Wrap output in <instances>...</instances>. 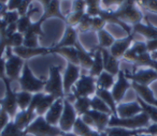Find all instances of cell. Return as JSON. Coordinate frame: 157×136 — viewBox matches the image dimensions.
Segmentation results:
<instances>
[{"label":"cell","mask_w":157,"mask_h":136,"mask_svg":"<svg viewBox=\"0 0 157 136\" xmlns=\"http://www.w3.org/2000/svg\"><path fill=\"white\" fill-rule=\"evenodd\" d=\"M28 135L33 136H63V132L58 125H52L45 120L44 116H38L25 130Z\"/></svg>","instance_id":"5"},{"label":"cell","mask_w":157,"mask_h":136,"mask_svg":"<svg viewBox=\"0 0 157 136\" xmlns=\"http://www.w3.org/2000/svg\"><path fill=\"white\" fill-rule=\"evenodd\" d=\"M74 47L78 50V61H80V67L84 68V69H87L90 71V69L93 65V61H94V53L95 50H93L92 52H87L85 48L83 47L80 41H78V43L75 44Z\"/></svg>","instance_id":"24"},{"label":"cell","mask_w":157,"mask_h":136,"mask_svg":"<svg viewBox=\"0 0 157 136\" xmlns=\"http://www.w3.org/2000/svg\"><path fill=\"white\" fill-rule=\"evenodd\" d=\"M132 32L133 33H139L142 37H144L145 39L153 40L157 39V28H155L154 26L150 24V23H146V24H136L132 26Z\"/></svg>","instance_id":"25"},{"label":"cell","mask_w":157,"mask_h":136,"mask_svg":"<svg viewBox=\"0 0 157 136\" xmlns=\"http://www.w3.org/2000/svg\"><path fill=\"white\" fill-rule=\"evenodd\" d=\"M5 84V97L3 99L0 100V107L5 109L9 114V116L12 119L16 116L18 112V106L17 101H16V92L12 89L11 87V80L8 77H5L2 79Z\"/></svg>","instance_id":"8"},{"label":"cell","mask_w":157,"mask_h":136,"mask_svg":"<svg viewBox=\"0 0 157 136\" xmlns=\"http://www.w3.org/2000/svg\"><path fill=\"white\" fill-rule=\"evenodd\" d=\"M52 17H57L60 18L61 20L66 22V16L63 14V12L60 11V1L59 0H52L51 3L48 7L44 9L43 14L40 17V20H42L43 22H45L46 20Z\"/></svg>","instance_id":"22"},{"label":"cell","mask_w":157,"mask_h":136,"mask_svg":"<svg viewBox=\"0 0 157 136\" xmlns=\"http://www.w3.org/2000/svg\"><path fill=\"white\" fill-rule=\"evenodd\" d=\"M5 77H7L6 75V59L0 58V79H3Z\"/></svg>","instance_id":"54"},{"label":"cell","mask_w":157,"mask_h":136,"mask_svg":"<svg viewBox=\"0 0 157 136\" xmlns=\"http://www.w3.org/2000/svg\"><path fill=\"white\" fill-rule=\"evenodd\" d=\"M61 68L59 65H50L48 68V78L46 79L44 92L54 95L56 99H65L63 91V82L60 75Z\"/></svg>","instance_id":"3"},{"label":"cell","mask_w":157,"mask_h":136,"mask_svg":"<svg viewBox=\"0 0 157 136\" xmlns=\"http://www.w3.org/2000/svg\"><path fill=\"white\" fill-rule=\"evenodd\" d=\"M146 43V48H147V52L150 53H154L157 52V39H153V40H148L145 42Z\"/></svg>","instance_id":"51"},{"label":"cell","mask_w":157,"mask_h":136,"mask_svg":"<svg viewBox=\"0 0 157 136\" xmlns=\"http://www.w3.org/2000/svg\"><path fill=\"white\" fill-rule=\"evenodd\" d=\"M31 3H33V0H23L20 8L17 9V12H18V14H20V16L27 15V12H28L29 7L31 6Z\"/></svg>","instance_id":"49"},{"label":"cell","mask_w":157,"mask_h":136,"mask_svg":"<svg viewBox=\"0 0 157 136\" xmlns=\"http://www.w3.org/2000/svg\"><path fill=\"white\" fill-rule=\"evenodd\" d=\"M78 41V30L74 27L67 25L65 29V32L61 38V40L54 46V47H74Z\"/></svg>","instance_id":"18"},{"label":"cell","mask_w":157,"mask_h":136,"mask_svg":"<svg viewBox=\"0 0 157 136\" xmlns=\"http://www.w3.org/2000/svg\"><path fill=\"white\" fill-rule=\"evenodd\" d=\"M43 20H38L37 22H33L31 26L29 27L28 31H27L25 35H37V37H44L45 33L43 32L42 30V24H43Z\"/></svg>","instance_id":"41"},{"label":"cell","mask_w":157,"mask_h":136,"mask_svg":"<svg viewBox=\"0 0 157 136\" xmlns=\"http://www.w3.org/2000/svg\"><path fill=\"white\" fill-rule=\"evenodd\" d=\"M31 24H33V22H31L30 16H28V15L21 16V17L18 18L17 23H16V25H17V31L20 33H22V35H25V33L28 31Z\"/></svg>","instance_id":"39"},{"label":"cell","mask_w":157,"mask_h":136,"mask_svg":"<svg viewBox=\"0 0 157 136\" xmlns=\"http://www.w3.org/2000/svg\"><path fill=\"white\" fill-rule=\"evenodd\" d=\"M33 94L28 91H18L16 92V101H17V106L20 110H26L29 107L33 100Z\"/></svg>","instance_id":"34"},{"label":"cell","mask_w":157,"mask_h":136,"mask_svg":"<svg viewBox=\"0 0 157 136\" xmlns=\"http://www.w3.org/2000/svg\"><path fill=\"white\" fill-rule=\"evenodd\" d=\"M63 110V99H56L55 102L52 104L50 109L48 110L44 118L50 124L52 125H58L59 120H60L61 114Z\"/></svg>","instance_id":"17"},{"label":"cell","mask_w":157,"mask_h":136,"mask_svg":"<svg viewBox=\"0 0 157 136\" xmlns=\"http://www.w3.org/2000/svg\"><path fill=\"white\" fill-rule=\"evenodd\" d=\"M23 0H9L7 3L8 11H17Z\"/></svg>","instance_id":"50"},{"label":"cell","mask_w":157,"mask_h":136,"mask_svg":"<svg viewBox=\"0 0 157 136\" xmlns=\"http://www.w3.org/2000/svg\"><path fill=\"white\" fill-rule=\"evenodd\" d=\"M59 1H60V0H59Z\"/></svg>","instance_id":"62"},{"label":"cell","mask_w":157,"mask_h":136,"mask_svg":"<svg viewBox=\"0 0 157 136\" xmlns=\"http://www.w3.org/2000/svg\"><path fill=\"white\" fill-rule=\"evenodd\" d=\"M33 1H37V2H39L40 5L43 7V9H45V8L51 3V1H52V0H33Z\"/></svg>","instance_id":"56"},{"label":"cell","mask_w":157,"mask_h":136,"mask_svg":"<svg viewBox=\"0 0 157 136\" xmlns=\"http://www.w3.org/2000/svg\"><path fill=\"white\" fill-rule=\"evenodd\" d=\"M93 136H107V133H105V132H98V131H95V133L93 134Z\"/></svg>","instance_id":"57"},{"label":"cell","mask_w":157,"mask_h":136,"mask_svg":"<svg viewBox=\"0 0 157 136\" xmlns=\"http://www.w3.org/2000/svg\"><path fill=\"white\" fill-rule=\"evenodd\" d=\"M131 87L135 89V91L137 92L138 97L140 99L143 100L145 103L157 107V99L155 97L154 93L150 89V87L144 86V85H139L137 83H131Z\"/></svg>","instance_id":"19"},{"label":"cell","mask_w":157,"mask_h":136,"mask_svg":"<svg viewBox=\"0 0 157 136\" xmlns=\"http://www.w3.org/2000/svg\"><path fill=\"white\" fill-rule=\"evenodd\" d=\"M38 116L36 115V112H31V110H29V109H26V110H20L12 120H13V122L15 123V125L18 129L25 131V130L28 127V125L30 124Z\"/></svg>","instance_id":"21"},{"label":"cell","mask_w":157,"mask_h":136,"mask_svg":"<svg viewBox=\"0 0 157 136\" xmlns=\"http://www.w3.org/2000/svg\"><path fill=\"white\" fill-rule=\"evenodd\" d=\"M97 35H98V42H99L98 47L99 48H107V50H109V48L113 45L114 42H115V39H114L113 35H112L109 31L105 30V29H102V30L98 31Z\"/></svg>","instance_id":"33"},{"label":"cell","mask_w":157,"mask_h":136,"mask_svg":"<svg viewBox=\"0 0 157 136\" xmlns=\"http://www.w3.org/2000/svg\"><path fill=\"white\" fill-rule=\"evenodd\" d=\"M24 43V35L17 32H15L14 35H12L11 37L7 38V46L8 47L15 48L18 46H22Z\"/></svg>","instance_id":"40"},{"label":"cell","mask_w":157,"mask_h":136,"mask_svg":"<svg viewBox=\"0 0 157 136\" xmlns=\"http://www.w3.org/2000/svg\"><path fill=\"white\" fill-rule=\"evenodd\" d=\"M8 12V7L6 3L0 2V18H2L3 15Z\"/></svg>","instance_id":"55"},{"label":"cell","mask_w":157,"mask_h":136,"mask_svg":"<svg viewBox=\"0 0 157 136\" xmlns=\"http://www.w3.org/2000/svg\"><path fill=\"white\" fill-rule=\"evenodd\" d=\"M107 136H137L138 134L144 133V129L140 130H128L125 127H107Z\"/></svg>","instance_id":"28"},{"label":"cell","mask_w":157,"mask_h":136,"mask_svg":"<svg viewBox=\"0 0 157 136\" xmlns=\"http://www.w3.org/2000/svg\"><path fill=\"white\" fill-rule=\"evenodd\" d=\"M86 1L85 0H72V12H85Z\"/></svg>","instance_id":"48"},{"label":"cell","mask_w":157,"mask_h":136,"mask_svg":"<svg viewBox=\"0 0 157 136\" xmlns=\"http://www.w3.org/2000/svg\"><path fill=\"white\" fill-rule=\"evenodd\" d=\"M150 125V118L145 112H140L139 115L130 118H120L117 116H111L108 127H125L128 130L146 129Z\"/></svg>","instance_id":"2"},{"label":"cell","mask_w":157,"mask_h":136,"mask_svg":"<svg viewBox=\"0 0 157 136\" xmlns=\"http://www.w3.org/2000/svg\"><path fill=\"white\" fill-rule=\"evenodd\" d=\"M145 9L151 12L157 13V0H146Z\"/></svg>","instance_id":"52"},{"label":"cell","mask_w":157,"mask_h":136,"mask_svg":"<svg viewBox=\"0 0 157 136\" xmlns=\"http://www.w3.org/2000/svg\"><path fill=\"white\" fill-rule=\"evenodd\" d=\"M6 75L10 80H18L22 74L23 68L25 64V60H23L21 57L16 56L13 53V48L7 47L6 50Z\"/></svg>","instance_id":"7"},{"label":"cell","mask_w":157,"mask_h":136,"mask_svg":"<svg viewBox=\"0 0 157 136\" xmlns=\"http://www.w3.org/2000/svg\"><path fill=\"white\" fill-rule=\"evenodd\" d=\"M0 136H28V134L23 130L18 129L13 122V120H11L3 129V131L0 133Z\"/></svg>","instance_id":"36"},{"label":"cell","mask_w":157,"mask_h":136,"mask_svg":"<svg viewBox=\"0 0 157 136\" xmlns=\"http://www.w3.org/2000/svg\"><path fill=\"white\" fill-rule=\"evenodd\" d=\"M51 54L60 55L67 60V62L80 65L78 50L75 47H51Z\"/></svg>","instance_id":"23"},{"label":"cell","mask_w":157,"mask_h":136,"mask_svg":"<svg viewBox=\"0 0 157 136\" xmlns=\"http://www.w3.org/2000/svg\"><path fill=\"white\" fill-rule=\"evenodd\" d=\"M151 56H152V59H154V60H157V52L151 53Z\"/></svg>","instance_id":"60"},{"label":"cell","mask_w":157,"mask_h":136,"mask_svg":"<svg viewBox=\"0 0 157 136\" xmlns=\"http://www.w3.org/2000/svg\"><path fill=\"white\" fill-rule=\"evenodd\" d=\"M13 53L16 56L21 57L23 60L27 61L28 59L37 56H45V55L51 54V47H26L22 45L18 47L13 48Z\"/></svg>","instance_id":"13"},{"label":"cell","mask_w":157,"mask_h":136,"mask_svg":"<svg viewBox=\"0 0 157 136\" xmlns=\"http://www.w3.org/2000/svg\"><path fill=\"white\" fill-rule=\"evenodd\" d=\"M20 14H18L17 11H8L7 13L3 15L2 20L7 23L8 25H11V24H15L17 23L18 18H20Z\"/></svg>","instance_id":"45"},{"label":"cell","mask_w":157,"mask_h":136,"mask_svg":"<svg viewBox=\"0 0 157 136\" xmlns=\"http://www.w3.org/2000/svg\"><path fill=\"white\" fill-rule=\"evenodd\" d=\"M63 136H78V135L74 134L73 132H68V133H63Z\"/></svg>","instance_id":"59"},{"label":"cell","mask_w":157,"mask_h":136,"mask_svg":"<svg viewBox=\"0 0 157 136\" xmlns=\"http://www.w3.org/2000/svg\"><path fill=\"white\" fill-rule=\"evenodd\" d=\"M97 83V88L105 89V90H110L115 84V76L112 74L108 73V72L103 71L98 77L96 78Z\"/></svg>","instance_id":"30"},{"label":"cell","mask_w":157,"mask_h":136,"mask_svg":"<svg viewBox=\"0 0 157 136\" xmlns=\"http://www.w3.org/2000/svg\"><path fill=\"white\" fill-rule=\"evenodd\" d=\"M87 114L90 115V118H92L93 123H94L95 131L105 132V129L108 127V124H109L111 115H108V114H105V112H97V110H93V109H90Z\"/></svg>","instance_id":"20"},{"label":"cell","mask_w":157,"mask_h":136,"mask_svg":"<svg viewBox=\"0 0 157 136\" xmlns=\"http://www.w3.org/2000/svg\"><path fill=\"white\" fill-rule=\"evenodd\" d=\"M96 95L99 97L108 106L110 107V109L112 110V116H116V107H117V103L114 100L113 95H112L111 91L110 90H105V89H100L97 88L96 91Z\"/></svg>","instance_id":"27"},{"label":"cell","mask_w":157,"mask_h":136,"mask_svg":"<svg viewBox=\"0 0 157 136\" xmlns=\"http://www.w3.org/2000/svg\"><path fill=\"white\" fill-rule=\"evenodd\" d=\"M125 76L127 77V79L131 80L132 83L148 86L151 83L157 79V72L152 68H147V69H140L138 71L132 72V73L125 72Z\"/></svg>","instance_id":"11"},{"label":"cell","mask_w":157,"mask_h":136,"mask_svg":"<svg viewBox=\"0 0 157 136\" xmlns=\"http://www.w3.org/2000/svg\"><path fill=\"white\" fill-rule=\"evenodd\" d=\"M151 68L154 69L155 71L157 72V60H154V59H153V63H152V65H151Z\"/></svg>","instance_id":"58"},{"label":"cell","mask_w":157,"mask_h":136,"mask_svg":"<svg viewBox=\"0 0 157 136\" xmlns=\"http://www.w3.org/2000/svg\"><path fill=\"white\" fill-rule=\"evenodd\" d=\"M96 78L90 75H81L72 88V95L76 97H92L96 94Z\"/></svg>","instance_id":"6"},{"label":"cell","mask_w":157,"mask_h":136,"mask_svg":"<svg viewBox=\"0 0 157 136\" xmlns=\"http://www.w3.org/2000/svg\"><path fill=\"white\" fill-rule=\"evenodd\" d=\"M80 76H81V67L73 64V63L67 62V67H66L65 73H63V91H65L66 97L71 94L72 88L75 85V83L78 80Z\"/></svg>","instance_id":"10"},{"label":"cell","mask_w":157,"mask_h":136,"mask_svg":"<svg viewBox=\"0 0 157 136\" xmlns=\"http://www.w3.org/2000/svg\"><path fill=\"white\" fill-rule=\"evenodd\" d=\"M8 1H9V0H0V2L6 3V5H7V3H8Z\"/></svg>","instance_id":"61"},{"label":"cell","mask_w":157,"mask_h":136,"mask_svg":"<svg viewBox=\"0 0 157 136\" xmlns=\"http://www.w3.org/2000/svg\"><path fill=\"white\" fill-rule=\"evenodd\" d=\"M105 20H103L102 17H100V16H95V17L92 18V31H96V32H98V31L102 30V29H105Z\"/></svg>","instance_id":"44"},{"label":"cell","mask_w":157,"mask_h":136,"mask_svg":"<svg viewBox=\"0 0 157 136\" xmlns=\"http://www.w3.org/2000/svg\"><path fill=\"white\" fill-rule=\"evenodd\" d=\"M130 87L131 84L129 82V79H127V77L125 76V72L123 70H121L117 74V79L115 80V84L111 89V93L116 103L122 102V100L124 99V95L126 94L127 90Z\"/></svg>","instance_id":"12"},{"label":"cell","mask_w":157,"mask_h":136,"mask_svg":"<svg viewBox=\"0 0 157 136\" xmlns=\"http://www.w3.org/2000/svg\"><path fill=\"white\" fill-rule=\"evenodd\" d=\"M144 133L157 136V123H153V124L148 125L146 129H144Z\"/></svg>","instance_id":"53"},{"label":"cell","mask_w":157,"mask_h":136,"mask_svg":"<svg viewBox=\"0 0 157 136\" xmlns=\"http://www.w3.org/2000/svg\"><path fill=\"white\" fill-rule=\"evenodd\" d=\"M137 101H138V103L140 104V106L142 107V112L147 115L150 120H152L154 123H157V107L145 103V102L140 99L139 97H137Z\"/></svg>","instance_id":"37"},{"label":"cell","mask_w":157,"mask_h":136,"mask_svg":"<svg viewBox=\"0 0 157 136\" xmlns=\"http://www.w3.org/2000/svg\"><path fill=\"white\" fill-rule=\"evenodd\" d=\"M142 112V107L138 101L129 103H118L116 107V116L120 118H130Z\"/></svg>","instance_id":"15"},{"label":"cell","mask_w":157,"mask_h":136,"mask_svg":"<svg viewBox=\"0 0 157 136\" xmlns=\"http://www.w3.org/2000/svg\"><path fill=\"white\" fill-rule=\"evenodd\" d=\"M38 38L37 35H24V43L23 45L26 46V47H40L39 46V42H38Z\"/></svg>","instance_id":"43"},{"label":"cell","mask_w":157,"mask_h":136,"mask_svg":"<svg viewBox=\"0 0 157 136\" xmlns=\"http://www.w3.org/2000/svg\"><path fill=\"white\" fill-rule=\"evenodd\" d=\"M135 39V33H131L128 35L126 38L121 40H115V42L113 43V45L109 48L110 53H111L112 56H114L116 59L120 60L121 58H123V56L125 55V53L130 48L131 44Z\"/></svg>","instance_id":"14"},{"label":"cell","mask_w":157,"mask_h":136,"mask_svg":"<svg viewBox=\"0 0 157 136\" xmlns=\"http://www.w3.org/2000/svg\"><path fill=\"white\" fill-rule=\"evenodd\" d=\"M11 120L12 118L9 116V114L5 109H2V108L0 107V133L3 131V129L7 127L8 123Z\"/></svg>","instance_id":"47"},{"label":"cell","mask_w":157,"mask_h":136,"mask_svg":"<svg viewBox=\"0 0 157 136\" xmlns=\"http://www.w3.org/2000/svg\"><path fill=\"white\" fill-rule=\"evenodd\" d=\"M55 100H56V97L54 95L44 93V95L40 100L39 104H38L37 108H36V115L37 116H44L48 112V110L50 109L52 104L55 102Z\"/></svg>","instance_id":"29"},{"label":"cell","mask_w":157,"mask_h":136,"mask_svg":"<svg viewBox=\"0 0 157 136\" xmlns=\"http://www.w3.org/2000/svg\"><path fill=\"white\" fill-rule=\"evenodd\" d=\"M90 107H92L93 110H97V112H105V114L108 115H113L112 114V110L110 109V107L100 99L99 97H97L96 94L93 95L90 97Z\"/></svg>","instance_id":"35"},{"label":"cell","mask_w":157,"mask_h":136,"mask_svg":"<svg viewBox=\"0 0 157 136\" xmlns=\"http://www.w3.org/2000/svg\"><path fill=\"white\" fill-rule=\"evenodd\" d=\"M99 48V47H98ZM101 54H102V60H103V69L105 72L112 74V75H117L120 69V60L116 59L114 56H112L111 53L107 48H100Z\"/></svg>","instance_id":"16"},{"label":"cell","mask_w":157,"mask_h":136,"mask_svg":"<svg viewBox=\"0 0 157 136\" xmlns=\"http://www.w3.org/2000/svg\"><path fill=\"white\" fill-rule=\"evenodd\" d=\"M112 12L116 17L120 18L122 22L130 25L131 27L136 24L142 23L143 20V13L140 8L136 5L135 0H126L121 7Z\"/></svg>","instance_id":"1"},{"label":"cell","mask_w":157,"mask_h":136,"mask_svg":"<svg viewBox=\"0 0 157 136\" xmlns=\"http://www.w3.org/2000/svg\"><path fill=\"white\" fill-rule=\"evenodd\" d=\"M85 14V12H71L68 15H66V25H69L72 27H78V23L81 22L82 17Z\"/></svg>","instance_id":"38"},{"label":"cell","mask_w":157,"mask_h":136,"mask_svg":"<svg viewBox=\"0 0 157 136\" xmlns=\"http://www.w3.org/2000/svg\"><path fill=\"white\" fill-rule=\"evenodd\" d=\"M78 114H76L75 109H74L73 104L71 101L65 97L63 99V110L61 114L60 120H59L58 127L63 133H68V132H72L75 123L76 119H78Z\"/></svg>","instance_id":"9"},{"label":"cell","mask_w":157,"mask_h":136,"mask_svg":"<svg viewBox=\"0 0 157 136\" xmlns=\"http://www.w3.org/2000/svg\"><path fill=\"white\" fill-rule=\"evenodd\" d=\"M73 106L78 116H83L92 109V107H90V97H76L74 100Z\"/></svg>","instance_id":"32"},{"label":"cell","mask_w":157,"mask_h":136,"mask_svg":"<svg viewBox=\"0 0 157 136\" xmlns=\"http://www.w3.org/2000/svg\"><path fill=\"white\" fill-rule=\"evenodd\" d=\"M126 0H100V6H101V9L103 7V10H110L111 7H121L123 3L125 2Z\"/></svg>","instance_id":"46"},{"label":"cell","mask_w":157,"mask_h":136,"mask_svg":"<svg viewBox=\"0 0 157 136\" xmlns=\"http://www.w3.org/2000/svg\"><path fill=\"white\" fill-rule=\"evenodd\" d=\"M72 132H73L74 134H76L78 136H93V134L95 133V130L92 129L90 127H88V125L82 120L81 117H78L75 123H74Z\"/></svg>","instance_id":"31"},{"label":"cell","mask_w":157,"mask_h":136,"mask_svg":"<svg viewBox=\"0 0 157 136\" xmlns=\"http://www.w3.org/2000/svg\"><path fill=\"white\" fill-rule=\"evenodd\" d=\"M92 16L85 13L82 17L81 22L78 25V31L81 32H87V31H92Z\"/></svg>","instance_id":"42"},{"label":"cell","mask_w":157,"mask_h":136,"mask_svg":"<svg viewBox=\"0 0 157 136\" xmlns=\"http://www.w3.org/2000/svg\"><path fill=\"white\" fill-rule=\"evenodd\" d=\"M105 71L103 69V60H102V54H101L100 48L97 47L94 53V61H93V65L90 69V74L88 75L93 76V77L97 78L102 72Z\"/></svg>","instance_id":"26"},{"label":"cell","mask_w":157,"mask_h":136,"mask_svg":"<svg viewBox=\"0 0 157 136\" xmlns=\"http://www.w3.org/2000/svg\"><path fill=\"white\" fill-rule=\"evenodd\" d=\"M18 82H20L21 85V90L28 91V92L35 94V93L43 92L46 79H40V78L36 77L33 75V71L30 70V68H29L28 62L25 61L24 68H23Z\"/></svg>","instance_id":"4"}]
</instances>
